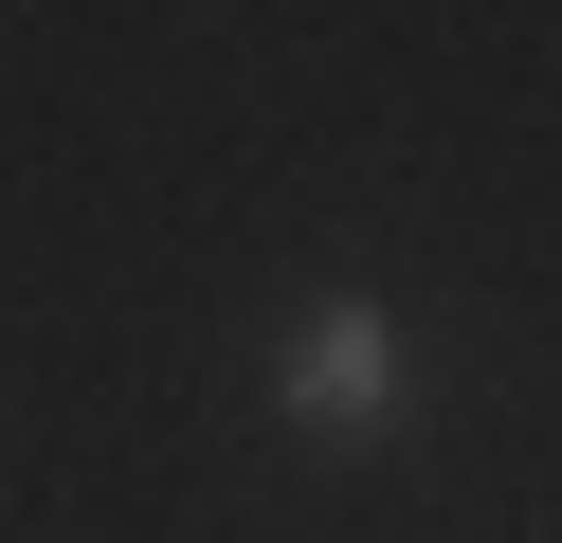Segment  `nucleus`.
<instances>
[{
	"label": "nucleus",
	"mask_w": 562,
	"mask_h": 543,
	"mask_svg": "<svg viewBox=\"0 0 562 543\" xmlns=\"http://www.w3.org/2000/svg\"><path fill=\"white\" fill-rule=\"evenodd\" d=\"M272 417H308V434H381L400 417V326L345 290V308H308L291 326V362H272Z\"/></svg>",
	"instance_id": "nucleus-1"
}]
</instances>
